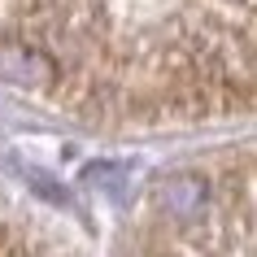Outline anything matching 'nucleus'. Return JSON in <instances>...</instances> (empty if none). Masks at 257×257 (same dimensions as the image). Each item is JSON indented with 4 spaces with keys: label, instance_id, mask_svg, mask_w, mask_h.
I'll return each mask as SVG.
<instances>
[{
    "label": "nucleus",
    "instance_id": "nucleus-1",
    "mask_svg": "<svg viewBox=\"0 0 257 257\" xmlns=\"http://www.w3.org/2000/svg\"><path fill=\"white\" fill-rule=\"evenodd\" d=\"M209 205V179L196 170H179L162 183V209L175 222H196Z\"/></svg>",
    "mask_w": 257,
    "mask_h": 257
},
{
    "label": "nucleus",
    "instance_id": "nucleus-2",
    "mask_svg": "<svg viewBox=\"0 0 257 257\" xmlns=\"http://www.w3.org/2000/svg\"><path fill=\"white\" fill-rule=\"evenodd\" d=\"M44 74H53V66L40 53H31L27 44H5L0 48V79L9 83H40Z\"/></svg>",
    "mask_w": 257,
    "mask_h": 257
}]
</instances>
